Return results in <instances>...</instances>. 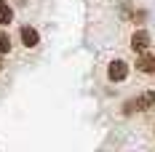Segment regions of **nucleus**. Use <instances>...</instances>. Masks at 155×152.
<instances>
[{
  "mask_svg": "<svg viewBox=\"0 0 155 152\" xmlns=\"http://www.w3.org/2000/svg\"><path fill=\"white\" fill-rule=\"evenodd\" d=\"M107 75H110V80L120 83V80H126V77H128V64H126V61H120V59L110 61V70H107Z\"/></svg>",
  "mask_w": 155,
  "mask_h": 152,
  "instance_id": "f257e3e1",
  "label": "nucleus"
},
{
  "mask_svg": "<svg viewBox=\"0 0 155 152\" xmlns=\"http://www.w3.org/2000/svg\"><path fill=\"white\" fill-rule=\"evenodd\" d=\"M150 32H144V30H137L134 35H131V48L137 51V53H144L147 48H150Z\"/></svg>",
  "mask_w": 155,
  "mask_h": 152,
  "instance_id": "f03ea898",
  "label": "nucleus"
},
{
  "mask_svg": "<svg viewBox=\"0 0 155 152\" xmlns=\"http://www.w3.org/2000/svg\"><path fill=\"white\" fill-rule=\"evenodd\" d=\"M153 107H155V91H147V93H142V96L134 99V109H137V112L153 109Z\"/></svg>",
  "mask_w": 155,
  "mask_h": 152,
  "instance_id": "7ed1b4c3",
  "label": "nucleus"
},
{
  "mask_svg": "<svg viewBox=\"0 0 155 152\" xmlns=\"http://www.w3.org/2000/svg\"><path fill=\"white\" fill-rule=\"evenodd\" d=\"M19 35H21V43H24L27 48H35L38 43H40V37H38V32L32 30V27H21V32H19Z\"/></svg>",
  "mask_w": 155,
  "mask_h": 152,
  "instance_id": "20e7f679",
  "label": "nucleus"
},
{
  "mask_svg": "<svg viewBox=\"0 0 155 152\" xmlns=\"http://www.w3.org/2000/svg\"><path fill=\"white\" fill-rule=\"evenodd\" d=\"M137 67H139V72H155V56L153 53H142L139 59H137Z\"/></svg>",
  "mask_w": 155,
  "mask_h": 152,
  "instance_id": "39448f33",
  "label": "nucleus"
},
{
  "mask_svg": "<svg viewBox=\"0 0 155 152\" xmlns=\"http://www.w3.org/2000/svg\"><path fill=\"white\" fill-rule=\"evenodd\" d=\"M11 19H14L11 5H8V3H0V24H11Z\"/></svg>",
  "mask_w": 155,
  "mask_h": 152,
  "instance_id": "423d86ee",
  "label": "nucleus"
},
{
  "mask_svg": "<svg viewBox=\"0 0 155 152\" xmlns=\"http://www.w3.org/2000/svg\"><path fill=\"white\" fill-rule=\"evenodd\" d=\"M8 51H11V37L5 30H0V53H8Z\"/></svg>",
  "mask_w": 155,
  "mask_h": 152,
  "instance_id": "0eeeda50",
  "label": "nucleus"
},
{
  "mask_svg": "<svg viewBox=\"0 0 155 152\" xmlns=\"http://www.w3.org/2000/svg\"><path fill=\"white\" fill-rule=\"evenodd\" d=\"M0 70H3V61H0Z\"/></svg>",
  "mask_w": 155,
  "mask_h": 152,
  "instance_id": "6e6552de",
  "label": "nucleus"
}]
</instances>
